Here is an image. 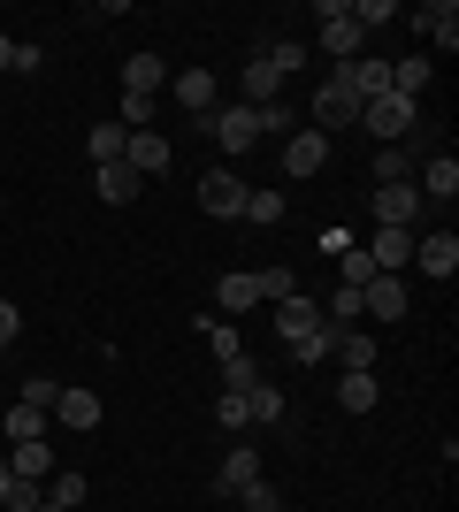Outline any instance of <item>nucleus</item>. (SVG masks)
Wrapping results in <instances>:
<instances>
[{
	"label": "nucleus",
	"mask_w": 459,
	"mask_h": 512,
	"mask_svg": "<svg viewBox=\"0 0 459 512\" xmlns=\"http://www.w3.org/2000/svg\"><path fill=\"white\" fill-rule=\"evenodd\" d=\"M329 344H337V329H314V337L291 344V360H299V367H322V360H329Z\"/></svg>",
	"instance_id": "34"
},
{
	"label": "nucleus",
	"mask_w": 459,
	"mask_h": 512,
	"mask_svg": "<svg viewBox=\"0 0 459 512\" xmlns=\"http://www.w3.org/2000/svg\"><path fill=\"white\" fill-rule=\"evenodd\" d=\"M261 62L276 69V77H299V69H306V39H268Z\"/></svg>",
	"instance_id": "27"
},
{
	"label": "nucleus",
	"mask_w": 459,
	"mask_h": 512,
	"mask_svg": "<svg viewBox=\"0 0 459 512\" xmlns=\"http://www.w3.org/2000/svg\"><path fill=\"white\" fill-rule=\"evenodd\" d=\"M253 383H261V367L245 360V352H238V360H222V390H238V398H245Z\"/></svg>",
	"instance_id": "39"
},
{
	"label": "nucleus",
	"mask_w": 459,
	"mask_h": 512,
	"mask_svg": "<svg viewBox=\"0 0 459 512\" xmlns=\"http://www.w3.org/2000/svg\"><path fill=\"white\" fill-rule=\"evenodd\" d=\"M245 222H261V230H268V222H284V199H276V192H253V199H245Z\"/></svg>",
	"instance_id": "41"
},
{
	"label": "nucleus",
	"mask_w": 459,
	"mask_h": 512,
	"mask_svg": "<svg viewBox=\"0 0 459 512\" xmlns=\"http://www.w3.org/2000/svg\"><path fill=\"white\" fill-rule=\"evenodd\" d=\"M375 398H383L375 375H345V383H337V406H345V413H375Z\"/></svg>",
	"instance_id": "31"
},
{
	"label": "nucleus",
	"mask_w": 459,
	"mask_h": 512,
	"mask_svg": "<svg viewBox=\"0 0 459 512\" xmlns=\"http://www.w3.org/2000/svg\"><path fill=\"white\" fill-rule=\"evenodd\" d=\"M215 306H222V314H253V306H261V283H253V268H230V276L215 283Z\"/></svg>",
	"instance_id": "14"
},
{
	"label": "nucleus",
	"mask_w": 459,
	"mask_h": 512,
	"mask_svg": "<svg viewBox=\"0 0 459 512\" xmlns=\"http://www.w3.org/2000/svg\"><path fill=\"white\" fill-rule=\"evenodd\" d=\"M54 421L62 428H100V398H92V390H62V398H54Z\"/></svg>",
	"instance_id": "22"
},
{
	"label": "nucleus",
	"mask_w": 459,
	"mask_h": 512,
	"mask_svg": "<svg viewBox=\"0 0 459 512\" xmlns=\"http://www.w3.org/2000/svg\"><path fill=\"white\" fill-rule=\"evenodd\" d=\"M414 260H421V268H429V276H452V268H459V237L452 230H429V237H414Z\"/></svg>",
	"instance_id": "12"
},
{
	"label": "nucleus",
	"mask_w": 459,
	"mask_h": 512,
	"mask_svg": "<svg viewBox=\"0 0 459 512\" xmlns=\"http://www.w3.org/2000/svg\"><path fill=\"white\" fill-rule=\"evenodd\" d=\"M421 85H429V54H406V62H391V92H398V100H421Z\"/></svg>",
	"instance_id": "26"
},
{
	"label": "nucleus",
	"mask_w": 459,
	"mask_h": 512,
	"mask_svg": "<svg viewBox=\"0 0 459 512\" xmlns=\"http://www.w3.org/2000/svg\"><path fill=\"white\" fill-rule=\"evenodd\" d=\"M39 512H62V505H39Z\"/></svg>",
	"instance_id": "49"
},
{
	"label": "nucleus",
	"mask_w": 459,
	"mask_h": 512,
	"mask_svg": "<svg viewBox=\"0 0 459 512\" xmlns=\"http://www.w3.org/2000/svg\"><path fill=\"white\" fill-rule=\"evenodd\" d=\"M421 214H429V199L414 184H375V230H414Z\"/></svg>",
	"instance_id": "3"
},
{
	"label": "nucleus",
	"mask_w": 459,
	"mask_h": 512,
	"mask_svg": "<svg viewBox=\"0 0 459 512\" xmlns=\"http://www.w3.org/2000/svg\"><path fill=\"white\" fill-rule=\"evenodd\" d=\"M100 199H108V207H131L138 199V169L131 161H108V169H100Z\"/></svg>",
	"instance_id": "25"
},
{
	"label": "nucleus",
	"mask_w": 459,
	"mask_h": 512,
	"mask_svg": "<svg viewBox=\"0 0 459 512\" xmlns=\"http://www.w3.org/2000/svg\"><path fill=\"white\" fill-rule=\"evenodd\" d=\"M0 69H16V39L8 31H0Z\"/></svg>",
	"instance_id": "47"
},
{
	"label": "nucleus",
	"mask_w": 459,
	"mask_h": 512,
	"mask_svg": "<svg viewBox=\"0 0 459 512\" xmlns=\"http://www.w3.org/2000/svg\"><path fill=\"white\" fill-rule=\"evenodd\" d=\"M375 184H414V146H383L375 153Z\"/></svg>",
	"instance_id": "28"
},
{
	"label": "nucleus",
	"mask_w": 459,
	"mask_h": 512,
	"mask_svg": "<svg viewBox=\"0 0 459 512\" xmlns=\"http://www.w3.org/2000/svg\"><path fill=\"white\" fill-rule=\"evenodd\" d=\"M368 260H375V276H391V268H414V230H375Z\"/></svg>",
	"instance_id": "13"
},
{
	"label": "nucleus",
	"mask_w": 459,
	"mask_h": 512,
	"mask_svg": "<svg viewBox=\"0 0 459 512\" xmlns=\"http://www.w3.org/2000/svg\"><path fill=\"white\" fill-rule=\"evenodd\" d=\"M23 337V314H16V299H0V352Z\"/></svg>",
	"instance_id": "46"
},
{
	"label": "nucleus",
	"mask_w": 459,
	"mask_h": 512,
	"mask_svg": "<svg viewBox=\"0 0 459 512\" xmlns=\"http://www.w3.org/2000/svg\"><path fill=\"white\" fill-rule=\"evenodd\" d=\"M322 161H329V138H322V130H291V138H284V169L291 176H322Z\"/></svg>",
	"instance_id": "10"
},
{
	"label": "nucleus",
	"mask_w": 459,
	"mask_h": 512,
	"mask_svg": "<svg viewBox=\"0 0 459 512\" xmlns=\"http://www.w3.org/2000/svg\"><path fill=\"white\" fill-rule=\"evenodd\" d=\"M329 321H360V291H352V283L329 291Z\"/></svg>",
	"instance_id": "44"
},
{
	"label": "nucleus",
	"mask_w": 459,
	"mask_h": 512,
	"mask_svg": "<svg viewBox=\"0 0 459 512\" xmlns=\"http://www.w3.org/2000/svg\"><path fill=\"white\" fill-rule=\"evenodd\" d=\"M245 482H261V451H230V459H222V474H215L222 497H238Z\"/></svg>",
	"instance_id": "23"
},
{
	"label": "nucleus",
	"mask_w": 459,
	"mask_h": 512,
	"mask_svg": "<svg viewBox=\"0 0 459 512\" xmlns=\"http://www.w3.org/2000/svg\"><path fill=\"white\" fill-rule=\"evenodd\" d=\"M46 421H54V413H39V406H23V398H16V406L0 413V436H8V444H39Z\"/></svg>",
	"instance_id": "19"
},
{
	"label": "nucleus",
	"mask_w": 459,
	"mask_h": 512,
	"mask_svg": "<svg viewBox=\"0 0 459 512\" xmlns=\"http://www.w3.org/2000/svg\"><path fill=\"white\" fill-rule=\"evenodd\" d=\"M329 352L345 360V375H375V329H337Z\"/></svg>",
	"instance_id": "16"
},
{
	"label": "nucleus",
	"mask_w": 459,
	"mask_h": 512,
	"mask_svg": "<svg viewBox=\"0 0 459 512\" xmlns=\"http://www.w3.org/2000/svg\"><path fill=\"white\" fill-rule=\"evenodd\" d=\"M261 299H299V276H291V268H261Z\"/></svg>",
	"instance_id": "38"
},
{
	"label": "nucleus",
	"mask_w": 459,
	"mask_h": 512,
	"mask_svg": "<svg viewBox=\"0 0 459 512\" xmlns=\"http://www.w3.org/2000/svg\"><path fill=\"white\" fill-rule=\"evenodd\" d=\"M329 77H337V85H345V92H352V100H360V107L391 92V62H383V54H352V62H337V69H329Z\"/></svg>",
	"instance_id": "2"
},
{
	"label": "nucleus",
	"mask_w": 459,
	"mask_h": 512,
	"mask_svg": "<svg viewBox=\"0 0 459 512\" xmlns=\"http://www.w3.org/2000/svg\"><path fill=\"white\" fill-rule=\"evenodd\" d=\"M123 146H131V130H123V123H92V130H85V161H92V169L123 161Z\"/></svg>",
	"instance_id": "18"
},
{
	"label": "nucleus",
	"mask_w": 459,
	"mask_h": 512,
	"mask_svg": "<svg viewBox=\"0 0 459 512\" xmlns=\"http://www.w3.org/2000/svg\"><path fill=\"white\" fill-rule=\"evenodd\" d=\"M238 85H245V107H268V100H284V92H276V85H284V77H276V69H268L261 54L245 62V77H238Z\"/></svg>",
	"instance_id": "24"
},
{
	"label": "nucleus",
	"mask_w": 459,
	"mask_h": 512,
	"mask_svg": "<svg viewBox=\"0 0 459 512\" xmlns=\"http://www.w3.org/2000/svg\"><path fill=\"white\" fill-rule=\"evenodd\" d=\"M245 413H253V421H284V390L253 383V390H245Z\"/></svg>",
	"instance_id": "33"
},
{
	"label": "nucleus",
	"mask_w": 459,
	"mask_h": 512,
	"mask_svg": "<svg viewBox=\"0 0 459 512\" xmlns=\"http://www.w3.org/2000/svg\"><path fill=\"white\" fill-rule=\"evenodd\" d=\"M414 192H421V199H452V192H459V161H452V153H444V146L429 153V161H421Z\"/></svg>",
	"instance_id": "11"
},
{
	"label": "nucleus",
	"mask_w": 459,
	"mask_h": 512,
	"mask_svg": "<svg viewBox=\"0 0 459 512\" xmlns=\"http://www.w3.org/2000/svg\"><path fill=\"white\" fill-rule=\"evenodd\" d=\"M199 329H207V344H215V360H238L245 352V337L230 329V321H199Z\"/></svg>",
	"instance_id": "36"
},
{
	"label": "nucleus",
	"mask_w": 459,
	"mask_h": 512,
	"mask_svg": "<svg viewBox=\"0 0 459 512\" xmlns=\"http://www.w3.org/2000/svg\"><path fill=\"white\" fill-rule=\"evenodd\" d=\"M0 482H8V444H0Z\"/></svg>",
	"instance_id": "48"
},
{
	"label": "nucleus",
	"mask_w": 459,
	"mask_h": 512,
	"mask_svg": "<svg viewBox=\"0 0 459 512\" xmlns=\"http://www.w3.org/2000/svg\"><path fill=\"white\" fill-rule=\"evenodd\" d=\"M345 123H360V100H352L345 85H337V77H322V85H314V130H345Z\"/></svg>",
	"instance_id": "7"
},
{
	"label": "nucleus",
	"mask_w": 459,
	"mask_h": 512,
	"mask_svg": "<svg viewBox=\"0 0 459 512\" xmlns=\"http://www.w3.org/2000/svg\"><path fill=\"white\" fill-rule=\"evenodd\" d=\"M123 161H131L138 176H169V138H161V130H131V146H123Z\"/></svg>",
	"instance_id": "9"
},
{
	"label": "nucleus",
	"mask_w": 459,
	"mask_h": 512,
	"mask_svg": "<svg viewBox=\"0 0 459 512\" xmlns=\"http://www.w3.org/2000/svg\"><path fill=\"white\" fill-rule=\"evenodd\" d=\"M337 283H352V291H368V283H375L368 245H345V253H337Z\"/></svg>",
	"instance_id": "29"
},
{
	"label": "nucleus",
	"mask_w": 459,
	"mask_h": 512,
	"mask_svg": "<svg viewBox=\"0 0 459 512\" xmlns=\"http://www.w3.org/2000/svg\"><path fill=\"white\" fill-rule=\"evenodd\" d=\"M207 130H215V146H222V153H253V138H261V115H253V107H215V115H207Z\"/></svg>",
	"instance_id": "6"
},
{
	"label": "nucleus",
	"mask_w": 459,
	"mask_h": 512,
	"mask_svg": "<svg viewBox=\"0 0 459 512\" xmlns=\"http://www.w3.org/2000/svg\"><path fill=\"white\" fill-rule=\"evenodd\" d=\"M0 505H8V512H39L46 490H39V482H23V474H8V482H0Z\"/></svg>",
	"instance_id": "32"
},
{
	"label": "nucleus",
	"mask_w": 459,
	"mask_h": 512,
	"mask_svg": "<svg viewBox=\"0 0 459 512\" xmlns=\"http://www.w3.org/2000/svg\"><path fill=\"white\" fill-rule=\"evenodd\" d=\"M352 23L375 31V23H398V8H391V0H352Z\"/></svg>",
	"instance_id": "40"
},
{
	"label": "nucleus",
	"mask_w": 459,
	"mask_h": 512,
	"mask_svg": "<svg viewBox=\"0 0 459 512\" xmlns=\"http://www.w3.org/2000/svg\"><path fill=\"white\" fill-rule=\"evenodd\" d=\"M245 199H253V184H245L238 169H207L199 176V214H245Z\"/></svg>",
	"instance_id": "4"
},
{
	"label": "nucleus",
	"mask_w": 459,
	"mask_h": 512,
	"mask_svg": "<svg viewBox=\"0 0 459 512\" xmlns=\"http://www.w3.org/2000/svg\"><path fill=\"white\" fill-rule=\"evenodd\" d=\"M238 505H245V512H284V490H276V482H245Z\"/></svg>",
	"instance_id": "35"
},
{
	"label": "nucleus",
	"mask_w": 459,
	"mask_h": 512,
	"mask_svg": "<svg viewBox=\"0 0 459 512\" xmlns=\"http://www.w3.org/2000/svg\"><path fill=\"white\" fill-rule=\"evenodd\" d=\"M46 505L77 512V505H85V474H54V490H46Z\"/></svg>",
	"instance_id": "37"
},
{
	"label": "nucleus",
	"mask_w": 459,
	"mask_h": 512,
	"mask_svg": "<svg viewBox=\"0 0 459 512\" xmlns=\"http://www.w3.org/2000/svg\"><path fill=\"white\" fill-rule=\"evenodd\" d=\"M46 467H54V451H46V436H39V444H16V451H8V474H23V482H39Z\"/></svg>",
	"instance_id": "30"
},
{
	"label": "nucleus",
	"mask_w": 459,
	"mask_h": 512,
	"mask_svg": "<svg viewBox=\"0 0 459 512\" xmlns=\"http://www.w3.org/2000/svg\"><path fill=\"white\" fill-rule=\"evenodd\" d=\"M261 115V138H284L291 130V100H268V107H253Z\"/></svg>",
	"instance_id": "43"
},
{
	"label": "nucleus",
	"mask_w": 459,
	"mask_h": 512,
	"mask_svg": "<svg viewBox=\"0 0 459 512\" xmlns=\"http://www.w3.org/2000/svg\"><path fill=\"white\" fill-rule=\"evenodd\" d=\"M406 306H414V299H406V283H398V276H375L368 291H360V321H375V329H383V321H406Z\"/></svg>",
	"instance_id": "8"
},
{
	"label": "nucleus",
	"mask_w": 459,
	"mask_h": 512,
	"mask_svg": "<svg viewBox=\"0 0 459 512\" xmlns=\"http://www.w3.org/2000/svg\"><path fill=\"white\" fill-rule=\"evenodd\" d=\"M276 329H284V344L314 337V329H322V306L314 299H276Z\"/></svg>",
	"instance_id": "17"
},
{
	"label": "nucleus",
	"mask_w": 459,
	"mask_h": 512,
	"mask_svg": "<svg viewBox=\"0 0 459 512\" xmlns=\"http://www.w3.org/2000/svg\"><path fill=\"white\" fill-rule=\"evenodd\" d=\"M414 23H421V31H429V39L444 46V54L459 46V8H452V0H429V8H414Z\"/></svg>",
	"instance_id": "20"
},
{
	"label": "nucleus",
	"mask_w": 459,
	"mask_h": 512,
	"mask_svg": "<svg viewBox=\"0 0 459 512\" xmlns=\"http://www.w3.org/2000/svg\"><path fill=\"white\" fill-rule=\"evenodd\" d=\"M176 100H184V107L199 115V123H207V115L222 107V85L207 77V69H184V77H176Z\"/></svg>",
	"instance_id": "15"
},
{
	"label": "nucleus",
	"mask_w": 459,
	"mask_h": 512,
	"mask_svg": "<svg viewBox=\"0 0 459 512\" xmlns=\"http://www.w3.org/2000/svg\"><path fill=\"white\" fill-rule=\"evenodd\" d=\"M161 77H169V69H161V54H131V62H123V92H138V100H153V92H161Z\"/></svg>",
	"instance_id": "21"
},
{
	"label": "nucleus",
	"mask_w": 459,
	"mask_h": 512,
	"mask_svg": "<svg viewBox=\"0 0 459 512\" xmlns=\"http://www.w3.org/2000/svg\"><path fill=\"white\" fill-rule=\"evenodd\" d=\"M360 23H352V0H322V54H337V62H352L360 54Z\"/></svg>",
	"instance_id": "5"
},
{
	"label": "nucleus",
	"mask_w": 459,
	"mask_h": 512,
	"mask_svg": "<svg viewBox=\"0 0 459 512\" xmlns=\"http://www.w3.org/2000/svg\"><path fill=\"white\" fill-rule=\"evenodd\" d=\"M23 406H39V413H54V398H62V383H46V375H31V383L16 390Z\"/></svg>",
	"instance_id": "42"
},
{
	"label": "nucleus",
	"mask_w": 459,
	"mask_h": 512,
	"mask_svg": "<svg viewBox=\"0 0 459 512\" xmlns=\"http://www.w3.org/2000/svg\"><path fill=\"white\" fill-rule=\"evenodd\" d=\"M360 123H368V138H375V146H398V138H414L421 100H398V92H383V100H368V107H360Z\"/></svg>",
	"instance_id": "1"
},
{
	"label": "nucleus",
	"mask_w": 459,
	"mask_h": 512,
	"mask_svg": "<svg viewBox=\"0 0 459 512\" xmlns=\"http://www.w3.org/2000/svg\"><path fill=\"white\" fill-rule=\"evenodd\" d=\"M215 421H222V428H245L253 413H245V398H238V390H222V398H215Z\"/></svg>",
	"instance_id": "45"
}]
</instances>
